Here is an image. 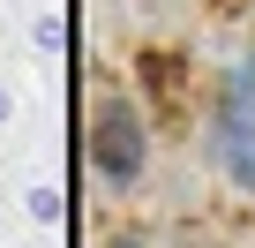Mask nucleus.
Instances as JSON below:
<instances>
[{
    "label": "nucleus",
    "instance_id": "obj_2",
    "mask_svg": "<svg viewBox=\"0 0 255 248\" xmlns=\"http://www.w3.org/2000/svg\"><path fill=\"white\" fill-rule=\"evenodd\" d=\"M98 173L105 181H135L143 173V120L128 113L120 98L98 113Z\"/></svg>",
    "mask_w": 255,
    "mask_h": 248
},
{
    "label": "nucleus",
    "instance_id": "obj_1",
    "mask_svg": "<svg viewBox=\"0 0 255 248\" xmlns=\"http://www.w3.org/2000/svg\"><path fill=\"white\" fill-rule=\"evenodd\" d=\"M210 158L240 196H255V53L233 60L210 90Z\"/></svg>",
    "mask_w": 255,
    "mask_h": 248
}]
</instances>
